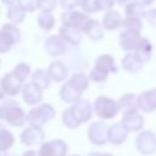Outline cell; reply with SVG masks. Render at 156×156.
<instances>
[{"label":"cell","mask_w":156,"mask_h":156,"mask_svg":"<svg viewBox=\"0 0 156 156\" xmlns=\"http://www.w3.org/2000/svg\"><path fill=\"white\" fill-rule=\"evenodd\" d=\"M33 84H35L40 89L46 88L49 85V77L44 71H37L33 74Z\"/></svg>","instance_id":"obj_25"},{"label":"cell","mask_w":156,"mask_h":156,"mask_svg":"<svg viewBox=\"0 0 156 156\" xmlns=\"http://www.w3.org/2000/svg\"><path fill=\"white\" fill-rule=\"evenodd\" d=\"M139 105L146 112L156 108V90L146 91L139 98Z\"/></svg>","instance_id":"obj_13"},{"label":"cell","mask_w":156,"mask_h":156,"mask_svg":"<svg viewBox=\"0 0 156 156\" xmlns=\"http://www.w3.org/2000/svg\"><path fill=\"white\" fill-rule=\"evenodd\" d=\"M78 1L77 0H61V5L62 7L67 9V10H71V9H74L77 6Z\"/></svg>","instance_id":"obj_35"},{"label":"cell","mask_w":156,"mask_h":156,"mask_svg":"<svg viewBox=\"0 0 156 156\" xmlns=\"http://www.w3.org/2000/svg\"><path fill=\"white\" fill-rule=\"evenodd\" d=\"M139 1H140V2H143L144 5H147V4H150L152 0H139Z\"/></svg>","instance_id":"obj_39"},{"label":"cell","mask_w":156,"mask_h":156,"mask_svg":"<svg viewBox=\"0 0 156 156\" xmlns=\"http://www.w3.org/2000/svg\"><path fill=\"white\" fill-rule=\"evenodd\" d=\"M106 126L102 123H94L89 129L90 140L95 144H104L106 141Z\"/></svg>","instance_id":"obj_12"},{"label":"cell","mask_w":156,"mask_h":156,"mask_svg":"<svg viewBox=\"0 0 156 156\" xmlns=\"http://www.w3.org/2000/svg\"><path fill=\"white\" fill-rule=\"evenodd\" d=\"M54 23H55V22H54V18L51 17L50 12H45V11H44V13H41V15L39 16V24H40L43 28L50 29Z\"/></svg>","instance_id":"obj_29"},{"label":"cell","mask_w":156,"mask_h":156,"mask_svg":"<svg viewBox=\"0 0 156 156\" xmlns=\"http://www.w3.org/2000/svg\"><path fill=\"white\" fill-rule=\"evenodd\" d=\"M61 34L63 35L65 39L69 40L73 44H78L80 41V34L77 30V28L74 27H69V26H65L61 28Z\"/></svg>","instance_id":"obj_20"},{"label":"cell","mask_w":156,"mask_h":156,"mask_svg":"<svg viewBox=\"0 0 156 156\" xmlns=\"http://www.w3.org/2000/svg\"><path fill=\"white\" fill-rule=\"evenodd\" d=\"M136 143H138V149L143 152H152L156 147L155 135L151 132H144L143 134H140Z\"/></svg>","instance_id":"obj_10"},{"label":"cell","mask_w":156,"mask_h":156,"mask_svg":"<svg viewBox=\"0 0 156 156\" xmlns=\"http://www.w3.org/2000/svg\"><path fill=\"white\" fill-rule=\"evenodd\" d=\"M20 39V33L17 28L5 24L2 26V29L0 30V51L5 52L9 51V49Z\"/></svg>","instance_id":"obj_3"},{"label":"cell","mask_w":156,"mask_h":156,"mask_svg":"<svg viewBox=\"0 0 156 156\" xmlns=\"http://www.w3.org/2000/svg\"><path fill=\"white\" fill-rule=\"evenodd\" d=\"M13 73L23 82V79H24V78L27 77V74L29 73V66H28V65H24V63H21V65H18V66L15 68Z\"/></svg>","instance_id":"obj_31"},{"label":"cell","mask_w":156,"mask_h":156,"mask_svg":"<svg viewBox=\"0 0 156 156\" xmlns=\"http://www.w3.org/2000/svg\"><path fill=\"white\" fill-rule=\"evenodd\" d=\"M118 110H119V106L115 101L107 98H99L95 101V111L102 118H110L116 116Z\"/></svg>","instance_id":"obj_5"},{"label":"cell","mask_w":156,"mask_h":156,"mask_svg":"<svg viewBox=\"0 0 156 156\" xmlns=\"http://www.w3.org/2000/svg\"><path fill=\"white\" fill-rule=\"evenodd\" d=\"M0 116L13 126H22L24 123V112L13 100H7L0 106Z\"/></svg>","instance_id":"obj_2"},{"label":"cell","mask_w":156,"mask_h":156,"mask_svg":"<svg viewBox=\"0 0 156 156\" xmlns=\"http://www.w3.org/2000/svg\"><path fill=\"white\" fill-rule=\"evenodd\" d=\"M0 83H1V82H0ZM4 94H5V91H4V88H2V87H0V99L4 96Z\"/></svg>","instance_id":"obj_37"},{"label":"cell","mask_w":156,"mask_h":156,"mask_svg":"<svg viewBox=\"0 0 156 156\" xmlns=\"http://www.w3.org/2000/svg\"><path fill=\"white\" fill-rule=\"evenodd\" d=\"M98 10L100 9H110L113 5V0H96Z\"/></svg>","instance_id":"obj_34"},{"label":"cell","mask_w":156,"mask_h":156,"mask_svg":"<svg viewBox=\"0 0 156 156\" xmlns=\"http://www.w3.org/2000/svg\"><path fill=\"white\" fill-rule=\"evenodd\" d=\"M95 67L107 73V72L112 71V68H115V67H113V60H112L111 56H107V55L100 56V57L98 58L96 63H95Z\"/></svg>","instance_id":"obj_23"},{"label":"cell","mask_w":156,"mask_h":156,"mask_svg":"<svg viewBox=\"0 0 156 156\" xmlns=\"http://www.w3.org/2000/svg\"><path fill=\"white\" fill-rule=\"evenodd\" d=\"M91 115V108L88 101H78L73 107L68 108L63 113L62 121L68 127H77L80 122L89 119Z\"/></svg>","instance_id":"obj_1"},{"label":"cell","mask_w":156,"mask_h":156,"mask_svg":"<svg viewBox=\"0 0 156 156\" xmlns=\"http://www.w3.org/2000/svg\"><path fill=\"white\" fill-rule=\"evenodd\" d=\"M83 29L89 35V38H91L94 40H99L104 35L100 24L98 22H95V21H88V23L85 24V27Z\"/></svg>","instance_id":"obj_17"},{"label":"cell","mask_w":156,"mask_h":156,"mask_svg":"<svg viewBox=\"0 0 156 156\" xmlns=\"http://www.w3.org/2000/svg\"><path fill=\"white\" fill-rule=\"evenodd\" d=\"M121 105H122V107H124V108H129V110L135 108V105H136V104H135L134 95H133V94H127L124 98H122Z\"/></svg>","instance_id":"obj_30"},{"label":"cell","mask_w":156,"mask_h":156,"mask_svg":"<svg viewBox=\"0 0 156 156\" xmlns=\"http://www.w3.org/2000/svg\"><path fill=\"white\" fill-rule=\"evenodd\" d=\"M140 37L138 34V30L135 29H129L127 32H124L122 35H121V46L124 49V50H132V49H136L139 41H140Z\"/></svg>","instance_id":"obj_9"},{"label":"cell","mask_w":156,"mask_h":156,"mask_svg":"<svg viewBox=\"0 0 156 156\" xmlns=\"http://www.w3.org/2000/svg\"><path fill=\"white\" fill-rule=\"evenodd\" d=\"M122 124L128 130H138L143 126V118L135 111V108H133V110H129L128 112H126Z\"/></svg>","instance_id":"obj_8"},{"label":"cell","mask_w":156,"mask_h":156,"mask_svg":"<svg viewBox=\"0 0 156 156\" xmlns=\"http://www.w3.org/2000/svg\"><path fill=\"white\" fill-rule=\"evenodd\" d=\"M146 16H147V21H149V23H151V24L156 26V10L150 11Z\"/></svg>","instance_id":"obj_36"},{"label":"cell","mask_w":156,"mask_h":156,"mask_svg":"<svg viewBox=\"0 0 156 156\" xmlns=\"http://www.w3.org/2000/svg\"><path fill=\"white\" fill-rule=\"evenodd\" d=\"M69 84L73 85L76 89H78L79 91L84 90L88 85V80L87 77L84 74H76L74 77H72V79L69 80Z\"/></svg>","instance_id":"obj_27"},{"label":"cell","mask_w":156,"mask_h":156,"mask_svg":"<svg viewBox=\"0 0 156 156\" xmlns=\"http://www.w3.org/2000/svg\"><path fill=\"white\" fill-rule=\"evenodd\" d=\"M122 22H121V17L117 12L115 11H108L105 17H104V26L108 29H115L117 26H119Z\"/></svg>","instance_id":"obj_22"},{"label":"cell","mask_w":156,"mask_h":156,"mask_svg":"<svg viewBox=\"0 0 156 156\" xmlns=\"http://www.w3.org/2000/svg\"><path fill=\"white\" fill-rule=\"evenodd\" d=\"M79 94H80V91H79L78 89H76L73 85H71L69 83L65 84V85H63V88H62V90H61L62 100L68 101V102L77 100V99L79 98Z\"/></svg>","instance_id":"obj_19"},{"label":"cell","mask_w":156,"mask_h":156,"mask_svg":"<svg viewBox=\"0 0 156 156\" xmlns=\"http://www.w3.org/2000/svg\"><path fill=\"white\" fill-rule=\"evenodd\" d=\"M108 136H110V141L113 144H119L122 141H124L126 136H127V132L123 124H115L110 128L108 130Z\"/></svg>","instance_id":"obj_15"},{"label":"cell","mask_w":156,"mask_h":156,"mask_svg":"<svg viewBox=\"0 0 156 156\" xmlns=\"http://www.w3.org/2000/svg\"><path fill=\"white\" fill-rule=\"evenodd\" d=\"M21 79L12 72V73H7L5 76V78L2 79V88L5 94L7 95H16L20 91L21 88Z\"/></svg>","instance_id":"obj_7"},{"label":"cell","mask_w":156,"mask_h":156,"mask_svg":"<svg viewBox=\"0 0 156 156\" xmlns=\"http://www.w3.org/2000/svg\"><path fill=\"white\" fill-rule=\"evenodd\" d=\"M40 88H38L35 84H27L23 88V99L28 104H35L40 100Z\"/></svg>","instance_id":"obj_14"},{"label":"cell","mask_w":156,"mask_h":156,"mask_svg":"<svg viewBox=\"0 0 156 156\" xmlns=\"http://www.w3.org/2000/svg\"><path fill=\"white\" fill-rule=\"evenodd\" d=\"M88 21L89 18L79 12H66L65 15H62V22L65 23V26L74 27L77 29L78 28L83 29L85 24L88 23Z\"/></svg>","instance_id":"obj_6"},{"label":"cell","mask_w":156,"mask_h":156,"mask_svg":"<svg viewBox=\"0 0 156 156\" xmlns=\"http://www.w3.org/2000/svg\"><path fill=\"white\" fill-rule=\"evenodd\" d=\"M13 1H15V0H2L4 4H12Z\"/></svg>","instance_id":"obj_40"},{"label":"cell","mask_w":156,"mask_h":156,"mask_svg":"<svg viewBox=\"0 0 156 156\" xmlns=\"http://www.w3.org/2000/svg\"><path fill=\"white\" fill-rule=\"evenodd\" d=\"M12 143H13L12 134L10 132H7L6 129L0 128V150L7 149L9 146H11Z\"/></svg>","instance_id":"obj_28"},{"label":"cell","mask_w":156,"mask_h":156,"mask_svg":"<svg viewBox=\"0 0 156 156\" xmlns=\"http://www.w3.org/2000/svg\"><path fill=\"white\" fill-rule=\"evenodd\" d=\"M49 73H50V77H51L52 79L60 82V80H62V79L66 77L67 71H66V68H65V66H63L62 63L55 62V63H52V65L50 66Z\"/></svg>","instance_id":"obj_21"},{"label":"cell","mask_w":156,"mask_h":156,"mask_svg":"<svg viewBox=\"0 0 156 156\" xmlns=\"http://www.w3.org/2000/svg\"><path fill=\"white\" fill-rule=\"evenodd\" d=\"M141 65H143L141 58L136 54H129L123 60V66L128 71H138L141 67Z\"/></svg>","instance_id":"obj_18"},{"label":"cell","mask_w":156,"mask_h":156,"mask_svg":"<svg viewBox=\"0 0 156 156\" xmlns=\"http://www.w3.org/2000/svg\"><path fill=\"white\" fill-rule=\"evenodd\" d=\"M7 16H9V18H10L12 22L18 23V22H21V21L23 20V17H24V9H23L22 6L20 7V6L12 5V6L10 7V10H9Z\"/></svg>","instance_id":"obj_24"},{"label":"cell","mask_w":156,"mask_h":156,"mask_svg":"<svg viewBox=\"0 0 156 156\" xmlns=\"http://www.w3.org/2000/svg\"><path fill=\"white\" fill-rule=\"evenodd\" d=\"M20 4L24 10L28 11H33L35 7V0H20Z\"/></svg>","instance_id":"obj_33"},{"label":"cell","mask_w":156,"mask_h":156,"mask_svg":"<svg viewBox=\"0 0 156 156\" xmlns=\"http://www.w3.org/2000/svg\"><path fill=\"white\" fill-rule=\"evenodd\" d=\"M45 45H46V50L51 55H60L65 51V43L58 37H50Z\"/></svg>","instance_id":"obj_16"},{"label":"cell","mask_w":156,"mask_h":156,"mask_svg":"<svg viewBox=\"0 0 156 156\" xmlns=\"http://www.w3.org/2000/svg\"><path fill=\"white\" fill-rule=\"evenodd\" d=\"M128 1H133V0H118V4L124 5V4H126V2H128Z\"/></svg>","instance_id":"obj_38"},{"label":"cell","mask_w":156,"mask_h":156,"mask_svg":"<svg viewBox=\"0 0 156 156\" xmlns=\"http://www.w3.org/2000/svg\"><path fill=\"white\" fill-rule=\"evenodd\" d=\"M54 115H55V111L50 105H41L29 112L28 121L33 126H40L46 121H49Z\"/></svg>","instance_id":"obj_4"},{"label":"cell","mask_w":156,"mask_h":156,"mask_svg":"<svg viewBox=\"0 0 156 156\" xmlns=\"http://www.w3.org/2000/svg\"><path fill=\"white\" fill-rule=\"evenodd\" d=\"M44 138V133L41 132V129L39 128V126H34L30 127L28 129H26L22 133V141L27 145H32V144H37L39 143L41 139Z\"/></svg>","instance_id":"obj_11"},{"label":"cell","mask_w":156,"mask_h":156,"mask_svg":"<svg viewBox=\"0 0 156 156\" xmlns=\"http://www.w3.org/2000/svg\"><path fill=\"white\" fill-rule=\"evenodd\" d=\"M56 6L55 0H38V7L45 12H50Z\"/></svg>","instance_id":"obj_32"},{"label":"cell","mask_w":156,"mask_h":156,"mask_svg":"<svg viewBox=\"0 0 156 156\" xmlns=\"http://www.w3.org/2000/svg\"><path fill=\"white\" fill-rule=\"evenodd\" d=\"M126 13H127V17L128 18H136V20H139L140 17H143L145 15L143 7L140 5H138V4H130L127 7Z\"/></svg>","instance_id":"obj_26"}]
</instances>
